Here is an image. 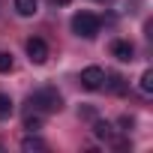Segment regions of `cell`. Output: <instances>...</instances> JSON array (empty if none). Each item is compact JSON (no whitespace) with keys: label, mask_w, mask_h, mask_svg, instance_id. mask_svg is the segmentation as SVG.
I'll return each mask as SVG.
<instances>
[{"label":"cell","mask_w":153,"mask_h":153,"mask_svg":"<svg viewBox=\"0 0 153 153\" xmlns=\"http://www.w3.org/2000/svg\"><path fill=\"white\" fill-rule=\"evenodd\" d=\"M27 105H30L33 111H39V114H54V111H60L63 99H60V93H57L54 87H42V90L30 93Z\"/></svg>","instance_id":"6da1fadb"},{"label":"cell","mask_w":153,"mask_h":153,"mask_svg":"<svg viewBox=\"0 0 153 153\" xmlns=\"http://www.w3.org/2000/svg\"><path fill=\"white\" fill-rule=\"evenodd\" d=\"M99 27H102V21H99V15H93V12H78V15H72V30H75V36L93 39V36L99 33Z\"/></svg>","instance_id":"7a4b0ae2"},{"label":"cell","mask_w":153,"mask_h":153,"mask_svg":"<svg viewBox=\"0 0 153 153\" xmlns=\"http://www.w3.org/2000/svg\"><path fill=\"white\" fill-rule=\"evenodd\" d=\"M81 87L84 90H99L102 84H105V72L99 69V66H87V69H81Z\"/></svg>","instance_id":"3957f363"},{"label":"cell","mask_w":153,"mask_h":153,"mask_svg":"<svg viewBox=\"0 0 153 153\" xmlns=\"http://www.w3.org/2000/svg\"><path fill=\"white\" fill-rule=\"evenodd\" d=\"M27 57H30V63H45L48 60V45L42 42V39H27Z\"/></svg>","instance_id":"277c9868"},{"label":"cell","mask_w":153,"mask_h":153,"mask_svg":"<svg viewBox=\"0 0 153 153\" xmlns=\"http://www.w3.org/2000/svg\"><path fill=\"white\" fill-rule=\"evenodd\" d=\"M111 54H114L117 60H123V63H129V60L135 57V45H132V42H126V39H117V42L111 45Z\"/></svg>","instance_id":"5b68a950"},{"label":"cell","mask_w":153,"mask_h":153,"mask_svg":"<svg viewBox=\"0 0 153 153\" xmlns=\"http://www.w3.org/2000/svg\"><path fill=\"white\" fill-rule=\"evenodd\" d=\"M36 9H39V0H15V12L18 15H36Z\"/></svg>","instance_id":"8992f818"},{"label":"cell","mask_w":153,"mask_h":153,"mask_svg":"<svg viewBox=\"0 0 153 153\" xmlns=\"http://www.w3.org/2000/svg\"><path fill=\"white\" fill-rule=\"evenodd\" d=\"M93 132H96V138H102V141H114V126L105 123V120H99V123L93 126Z\"/></svg>","instance_id":"52a82bcc"},{"label":"cell","mask_w":153,"mask_h":153,"mask_svg":"<svg viewBox=\"0 0 153 153\" xmlns=\"http://www.w3.org/2000/svg\"><path fill=\"white\" fill-rule=\"evenodd\" d=\"M9 114H12V99L6 93H0V120H6Z\"/></svg>","instance_id":"ba28073f"},{"label":"cell","mask_w":153,"mask_h":153,"mask_svg":"<svg viewBox=\"0 0 153 153\" xmlns=\"http://www.w3.org/2000/svg\"><path fill=\"white\" fill-rule=\"evenodd\" d=\"M21 150H27V153H30V150H45V141H39V138H24V141H21Z\"/></svg>","instance_id":"9c48e42d"},{"label":"cell","mask_w":153,"mask_h":153,"mask_svg":"<svg viewBox=\"0 0 153 153\" xmlns=\"http://www.w3.org/2000/svg\"><path fill=\"white\" fill-rule=\"evenodd\" d=\"M138 87H141V93H153V72H150V69L141 75V84H138Z\"/></svg>","instance_id":"30bf717a"},{"label":"cell","mask_w":153,"mask_h":153,"mask_svg":"<svg viewBox=\"0 0 153 153\" xmlns=\"http://www.w3.org/2000/svg\"><path fill=\"white\" fill-rule=\"evenodd\" d=\"M39 126H42V117H33V114H27V117H24V129H30V132H36Z\"/></svg>","instance_id":"8fae6325"},{"label":"cell","mask_w":153,"mask_h":153,"mask_svg":"<svg viewBox=\"0 0 153 153\" xmlns=\"http://www.w3.org/2000/svg\"><path fill=\"white\" fill-rule=\"evenodd\" d=\"M0 72H12V54H0Z\"/></svg>","instance_id":"7c38bea8"},{"label":"cell","mask_w":153,"mask_h":153,"mask_svg":"<svg viewBox=\"0 0 153 153\" xmlns=\"http://www.w3.org/2000/svg\"><path fill=\"white\" fill-rule=\"evenodd\" d=\"M111 90L114 93H123V78H120V75H111Z\"/></svg>","instance_id":"4fadbf2b"},{"label":"cell","mask_w":153,"mask_h":153,"mask_svg":"<svg viewBox=\"0 0 153 153\" xmlns=\"http://www.w3.org/2000/svg\"><path fill=\"white\" fill-rule=\"evenodd\" d=\"M54 3H60V6H66V3H69V0H54Z\"/></svg>","instance_id":"5bb4252c"}]
</instances>
